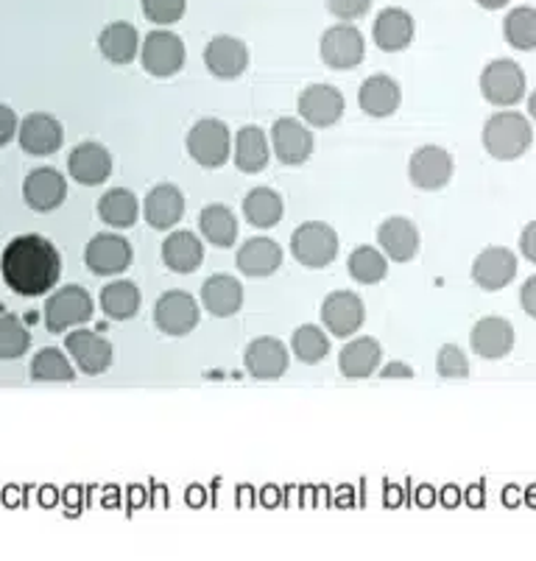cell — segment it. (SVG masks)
<instances>
[{"label":"cell","mask_w":536,"mask_h":561,"mask_svg":"<svg viewBox=\"0 0 536 561\" xmlns=\"http://www.w3.org/2000/svg\"><path fill=\"white\" fill-rule=\"evenodd\" d=\"M0 274L20 297H43L62 274V257L43 234H20L0 257Z\"/></svg>","instance_id":"6da1fadb"},{"label":"cell","mask_w":536,"mask_h":561,"mask_svg":"<svg viewBox=\"0 0 536 561\" xmlns=\"http://www.w3.org/2000/svg\"><path fill=\"white\" fill-rule=\"evenodd\" d=\"M534 142V129L528 117L520 112H498L483 124V149L494 160H520Z\"/></svg>","instance_id":"7a4b0ae2"},{"label":"cell","mask_w":536,"mask_h":561,"mask_svg":"<svg viewBox=\"0 0 536 561\" xmlns=\"http://www.w3.org/2000/svg\"><path fill=\"white\" fill-rule=\"evenodd\" d=\"M290 254H294L305 268H324L339 257V234L330 224L308 221L296 229L290 238Z\"/></svg>","instance_id":"3957f363"},{"label":"cell","mask_w":536,"mask_h":561,"mask_svg":"<svg viewBox=\"0 0 536 561\" xmlns=\"http://www.w3.org/2000/svg\"><path fill=\"white\" fill-rule=\"evenodd\" d=\"M93 299L81 285H68V288L50 294L45 302V328L50 333H65L70 328H79L84 321L93 319Z\"/></svg>","instance_id":"277c9868"},{"label":"cell","mask_w":536,"mask_h":561,"mask_svg":"<svg viewBox=\"0 0 536 561\" xmlns=\"http://www.w3.org/2000/svg\"><path fill=\"white\" fill-rule=\"evenodd\" d=\"M229 149H232V135L227 124L216 117L198 121L187 135V151L204 168H221L229 160Z\"/></svg>","instance_id":"5b68a950"},{"label":"cell","mask_w":536,"mask_h":561,"mask_svg":"<svg viewBox=\"0 0 536 561\" xmlns=\"http://www.w3.org/2000/svg\"><path fill=\"white\" fill-rule=\"evenodd\" d=\"M483 99L494 106H514L525 95V73L512 59H494L481 73Z\"/></svg>","instance_id":"8992f818"},{"label":"cell","mask_w":536,"mask_h":561,"mask_svg":"<svg viewBox=\"0 0 536 561\" xmlns=\"http://www.w3.org/2000/svg\"><path fill=\"white\" fill-rule=\"evenodd\" d=\"M140 59L146 73L157 76V79H168V76L179 73L185 65V43L173 32H151L142 39Z\"/></svg>","instance_id":"52a82bcc"},{"label":"cell","mask_w":536,"mask_h":561,"mask_svg":"<svg viewBox=\"0 0 536 561\" xmlns=\"http://www.w3.org/2000/svg\"><path fill=\"white\" fill-rule=\"evenodd\" d=\"M366 45L364 34L357 32L355 25L341 23L327 28L324 37H321V59L324 65H330L333 70H350L364 62Z\"/></svg>","instance_id":"ba28073f"},{"label":"cell","mask_w":536,"mask_h":561,"mask_svg":"<svg viewBox=\"0 0 536 561\" xmlns=\"http://www.w3.org/2000/svg\"><path fill=\"white\" fill-rule=\"evenodd\" d=\"M155 324L166 335H187L198 324V302L185 290H168L155 305Z\"/></svg>","instance_id":"9c48e42d"},{"label":"cell","mask_w":536,"mask_h":561,"mask_svg":"<svg viewBox=\"0 0 536 561\" xmlns=\"http://www.w3.org/2000/svg\"><path fill=\"white\" fill-rule=\"evenodd\" d=\"M321 321L335 339H350L366 321L364 299L352 294V290H335L321 305Z\"/></svg>","instance_id":"30bf717a"},{"label":"cell","mask_w":536,"mask_h":561,"mask_svg":"<svg viewBox=\"0 0 536 561\" xmlns=\"http://www.w3.org/2000/svg\"><path fill=\"white\" fill-rule=\"evenodd\" d=\"M453 157L442 146H422L413 151L408 176L420 191H442L453 180Z\"/></svg>","instance_id":"8fae6325"},{"label":"cell","mask_w":536,"mask_h":561,"mask_svg":"<svg viewBox=\"0 0 536 561\" xmlns=\"http://www.w3.org/2000/svg\"><path fill=\"white\" fill-rule=\"evenodd\" d=\"M344 95L330 84H310L299 95V115H303L305 124L316 126V129L339 124L344 117Z\"/></svg>","instance_id":"7c38bea8"},{"label":"cell","mask_w":536,"mask_h":561,"mask_svg":"<svg viewBox=\"0 0 536 561\" xmlns=\"http://www.w3.org/2000/svg\"><path fill=\"white\" fill-rule=\"evenodd\" d=\"M272 146L274 157L283 165H303L310 154H313V135L308 126L296 117H280L272 126Z\"/></svg>","instance_id":"4fadbf2b"},{"label":"cell","mask_w":536,"mask_h":561,"mask_svg":"<svg viewBox=\"0 0 536 561\" xmlns=\"http://www.w3.org/2000/svg\"><path fill=\"white\" fill-rule=\"evenodd\" d=\"M87 265L101 277H112V274H124L132 265V247L121 234H95L93 241L84 249Z\"/></svg>","instance_id":"5bb4252c"},{"label":"cell","mask_w":536,"mask_h":561,"mask_svg":"<svg viewBox=\"0 0 536 561\" xmlns=\"http://www.w3.org/2000/svg\"><path fill=\"white\" fill-rule=\"evenodd\" d=\"M18 140L23 146V151H28V154L45 157L62 149L65 131L56 117L45 115V112H34V115H28L20 124Z\"/></svg>","instance_id":"9a60e30c"},{"label":"cell","mask_w":536,"mask_h":561,"mask_svg":"<svg viewBox=\"0 0 536 561\" xmlns=\"http://www.w3.org/2000/svg\"><path fill=\"white\" fill-rule=\"evenodd\" d=\"M65 346H68L76 366L87 375H101V371L110 369L112 358H115L110 341L101 339L99 333H90V330H76V333L65 335Z\"/></svg>","instance_id":"2e32d148"},{"label":"cell","mask_w":536,"mask_h":561,"mask_svg":"<svg viewBox=\"0 0 536 561\" xmlns=\"http://www.w3.org/2000/svg\"><path fill=\"white\" fill-rule=\"evenodd\" d=\"M204 65L216 79H238L249 68V48L238 37H213L204 48Z\"/></svg>","instance_id":"e0dca14e"},{"label":"cell","mask_w":536,"mask_h":561,"mask_svg":"<svg viewBox=\"0 0 536 561\" xmlns=\"http://www.w3.org/2000/svg\"><path fill=\"white\" fill-rule=\"evenodd\" d=\"M514 274H517V257H514L512 249L489 247L472 263V279L483 290L505 288L514 279Z\"/></svg>","instance_id":"ac0fdd59"},{"label":"cell","mask_w":536,"mask_h":561,"mask_svg":"<svg viewBox=\"0 0 536 561\" xmlns=\"http://www.w3.org/2000/svg\"><path fill=\"white\" fill-rule=\"evenodd\" d=\"M23 196L32 210L50 213L68 196V182L54 168H37V171L28 173V180L23 185Z\"/></svg>","instance_id":"d6986e66"},{"label":"cell","mask_w":536,"mask_h":561,"mask_svg":"<svg viewBox=\"0 0 536 561\" xmlns=\"http://www.w3.org/2000/svg\"><path fill=\"white\" fill-rule=\"evenodd\" d=\"M243 364L254 380H280L288 371V350L277 339H254L247 346Z\"/></svg>","instance_id":"ffe728a7"},{"label":"cell","mask_w":536,"mask_h":561,"mask_svg":"<svg viewBox=\"0 0 536 561\" xmlns=\"http://www.w3.org/2000/svg\"><path fill=\"white\" fill-rule=\"evenodd\" d=\"M68 171L79 185H101V182L110 180L112 154L101 142H81L70 151Z\"/></svg>","instance_id":"44dd1931"},{"label":"cell","mask_w":536,"mask_h":561,"mask_svg":"<svg viewBox=\"0 0 536 561\" xmlns=\"http://www.w3.org/2000/svg\"><path fill=\"white\" fill-rule=\"evenodd\" d=\"M514 346V328L500 316H487L472 328V350L478 358L500 360Z\"/></svg>","instance_id":"7402d4cb"},{"label":"cell","mask_w":536,"mask_h":561,"mask_svg":"<svg viewBox=\"0 0 536 561\" xmlns=\"http://www.w3.org/2000/svg\"><path fill=\"white\" fill-rule=\"evenodd\" d=\"M377 243H380L383 254L397 263H406L413 254L420 252V229L413 227L408 218L395 216L389 221H383L377 229Z\"/></svg>","instance_id":"603a6c76"},{"label":"cell","mask_w":536,"mask_h":561,"mask_svg":"<svg viewBox=\"0 0 536 561\" xmlns=\"http://www.w3.org/2000/svg\"><path fill=\"white\" fill-rule=\"evenodd\" d=\"M372 37H375L377 48L386 54L406 50L413 39V18L406 9H383L372 25Z\"/></svg>","instance_id":"cb8c5ba5"},{"label":"cell","mask_w":536,"mask_h":561,"mask_svg":"<svg viewBox=\"0 0 536 561\" xmlns=\"http://www.w3.org/2000/svg\"><path fill=\"white\" fill-rule=\"evenodd\" d=\"M142 213L155 229H171L185 216V196L173 185H157L155 191H148Z\"/></svg>","instance_id":"d4e9b609"},{"label":"cell","mask_w":536,"mask_h":561,"mask_svg":"<svg viewBox=\"0 0 536 561\" xmlns=\"http://www.w3.org/2000/svg\"><path fill=\"white\" fill-rule=\"evenodd\" d=\"M202 305L207 313L218 316V319H229L241 310L243 305V285L229 274H213L207 283L202 285Z\"/></svg>","instance_id":"484cf974"},{"label":"cell","mask_w":536,"mask_h":561,"mask_svg":"<svg viewBox=\"0 0 536 561\" xmlns=\"http://www.w3.org/2000/svg\"><path fill=\"white\" fill-rule=\"evenodd\" d=\"M283 265V249L269 238H252L238 249V268L247 277H272Z\"/></svg>","instance_id":"4316f807"},{"label":"cell","mask_w":536,"mask_h":561,"mask_svg":"<svg viewBox=\"0 0 536 561\" xmlns=\"http://www.w3.org/2000/svg\"><path fill=\"white\" fill-rule=\"evenodd\" d=\"M357 104H361V110L372 117L395 115L397 106H400V84H397L391 76H369V79L361 84Z\"/></svg>","instance_id":"83f0119b"},{"label":"cell","mask_w":536,"mask_h":561,"mask_svg":"<svg viewBox=\"0 0 536 561\" xmlns=\"http://www.w3.org/2000/svg\"><path fill=\"white\" fill-rule=\"evenodd\" d=\"M162 260L171 272L191 274L204 263V247L196 234L179 229V232L168 234L166 243H162Z\"/></svg>","instance_id":"f1b7e54d"},{"label":"cell","mask_w":536,"mask_h":561,"mask_svg":"<svg viewBox=\"0 0 536 561\" xmlns=\"http://www.w3.org/2000/svg\"><path fill=\"white\" fill-rule=\"evenodd\" d=\"M383 360V346L375 339H355L341 350L339 369L350 380H364L377 371Z\"/></svg>","instance_id":"f546056e"},{"label":"cell","mask_w":536,"mask_h":561,"mask_svg":"<svg viewBox=\"0 0 536 561\" xmlns=\"http://www.w3.org/2000/svg\"><path fill=\"white\" fill-rule=\"evenodd\" d=\"M99 48L106 62L129 65L135 62L137 50H140V34L132 23H112L101 32Z\"/></svg>","instance_id":"4dcf8cb0"},{"label":"cell","mask_w":536,"mask_h":561,"mask_svg":"<svg viewBox=\"0 0 536 561\" xmlns=\"http://www.w3.org/2000/svg\"><path fill=\"white\" fill-rule=\"evenodd\" d=\"M235 165L243 173H258L269 165V140L260 126H243L235 135Z\"/></svg>","instance_id":"1f68e13d"},{"label":"cell","mask_w":536,"mask_h":561,"mask_svg":"<svg viewBox=\"0 0 536 561\" xmlns=\"http://www.w3.org/2000/svg\"><path fill=\"white\" fill-rule=\"evenodd\" d=\"M99 216L101 221L110 224L115 229H129L137 224L140 216V204H137L135 193L126 191V187H112L101 196L99 202Z\"/></svg>","instance_id":"d6a6232c"},{"label":"cell","mask_w":536,"mask_h":561,"mask_svg":"<svg viewBox=\"0 0 536 561\" xmlns=\"http://www.w3.org/2000/svg\"><path fill=\"white\" fill-rule=\"evenodd\" d=\"M243 216L258 229L277 227L280 218H283V198L272 187H254L243 198Z\"/></svg>","instance_id":"836d02e7"},{"label":"cell","mask_w":536,"mask_h":561,"mask_svg":"<svg viewBox=\"0 0 536 561\" xmlns=\"http://www.w3.org/2000/svg\"><path fill=\"white\" fill-rule=\"evenodd\" d=\"M198 229L213 247L229 249L238 241V221H235L232 210L224 207V204H210L198 213Z\"/></svg>","instance_id":"e575fe53"},{"label":"cell","mask_w":536,"mask_h":561,"mask_svg":"<svg viewBox=\"0 0 536 561\" xmlns=\"http://www.w3.org/2000/svg\"><path fill=\"white\" fill-rule=\"evenodd\" d=\"M140 288L135 283H129V279H117V283H110L101 290V310L115 321L132 319L140 310Z\"/></svg>","instance_id":"d590c367"},{"label":"cell","mask_w":536,"mask_h":561,"mask_svg":"<svg viewBox=\"0 0 536 561\" xmlns=\"http://www.w3.org/2000/svg\"><path fill=\"white\" fill-rule=\"evenodd\" d=\"M350 277L364 285H375L389 274V257L375 247H357L346 260Z\"/></svg>","instance_id":"8d00e7d4"},{"label":"cell","mask_w":536,"mask_h":561,"mask_svg":"<svg viewBox=\"0 0 536 561\" xmlns=\"http://www.w3.org/2000/svg\"><path fill=\"white\" fill-rule=\"evenodd\" d=\"M505 43L517 50H534L536 48V9L517 7L514 12L505 14L503 20Z\"/></svg>","instance_id":"74e56055"},{"label":"cell","mask_w":536,"mask_h":561,"mask_svg":"<svg viewBox=\"0 0 536 561\" xmlns=\"http://www.w3.org/2000/svg\"><path fill=\"white\" fill-rule=\"evenodd\" d=\"M76 377L73 366L65 358L62 350H39L37 358L32 360V380L37 382H70Z\"/></svg>","instance_id":"f35d334b"},{"label":"cell","mask_w":536,"mask_h":561,"mask_svg":"<svg viewBox=\"0 0 536 561\" xmlns=\"http://www.w3.org/2000/svg\"><path fill=\"white\" fill-rule=\"evenodd\" d=\"M290 350H294V355L303 360V364L313 366L327 358L330 339H327L324 330L316 328V324H303V328L294 333V339H290Z\"/></svg>","instance_id":"ab89813d"},{"label":"cell","mask_w":536,"mask_h":561,"mask_svg":"<svg viewBox=\"0 0 536 561\" xmlns=\"http://www.w3.org/2000/svg\"><path fill=\"white\" fill-rule=\"evenodd\" d=\"M32 346V335L18 316H0V360L23 358Z\"/></svg>","instance_id":"60d3db41"},{"label":"cell","mask_w":536,"mask_h":561,"mask_svg":"<svg viewBox=\"0 0 536 561\" xmlns=\"http://www.w3.org/2000/svg\"><path fill=\"white\" fill-rule=\"evenodd\" d=\"M436 371L444 380H464V377H469V360L464 358V352L456 344H444L438 350Z\"/></svg>","instance_id":"b9f144b4"},{"label":"cell","mask_w":536,"mask_h":561,"mask_svg":"<svg viewBox=\"0 0 536 561\" xmlns=\"http://www.w3.org/2000/svg\"><path fill=\"white\" fill-rule=\"evenodd\" d=\"M142 14L157 25H171L182 20L187 9V0H140Z\"/></svg>","instance_id":"7bdbcfd3"},{"label":"cell","mask_w":536,"mask_h":561,"mask_svg":"<svg viewBox=\"0 0 536 561\" xmlns=\"http://www.w3.org/2000/svg\"><path fill=\"white\" fill-rule=\"evenodd\" d=\"M372 0H327V9L339 20H357L369 12Z\"/></svg>","instance_id":"ee69618b"},{"label":"cell","mask_w":536,"mask_h":561,"mask_svg":"<svg viewBox=\"0 0 536 561\" xmlns=\"http://www.w3.org/2000/svg\"><path fill=\"white\" fill-rule=\"evenodd\" d=\"M18 115H14L7 104H0V146H7V142L18 135Z\"/></svg>","instance_id":"f6af8a7d"},{"label":"cell","mask_w":536,"mask_h":561,"mask_svg":"<svg viewBox=\"0 0 536 561\" xmlns=\"http://www.w3.org/2000/svg\"><path fill=\"white\" fill-rule=\"evenodd\" d=\"M520 302H523L525 313H528L531 319H536V274L525 279L523 290H520Z\"/></svg>","instance_id":"bcb514c9"},{"label":"cell","mask_w":536,"mask_h":561,"mask_svg":"<svg viewBox=\"0 0 536 561\" xmlns=\"http://www.w3.org/2000/svg\"><path fill=\"white\" fill-rule=\"evenodd\" d=\"M520 252H523L531 263H536V221H531L528 227L523 229V234H520Z\"/></svg>","instance_id":"7dc6e473"},{"label":"cell","mask_w":536,"mask_h":561,"mask_svg":"<svg viewBox=\"0 0 536 561\" xmlns=\"http://www.w3.org/2000/svg\"><path fill=\"white\" fill-rule=\"evenodd\" d=\"M391 375H402V377H413V371L408 369V366H402V364H391L389 369H383L380 371V377H391Z\"/></svg>","instance_id":"c3c4849f"},{"label":"cell","mask_w":536,"mask_h":561,"mask_svg":"<svg viewBox=\"0 0 536 561\" xmlns=\"http://www.w3.org/2000/svg\"><path fill=\"white\" fill-rule=\"evenodd\" d=\"M478 3H481L483 9H503L509 0H478Z\"/></svg>","instance_id":"681fc988"},{"label":"cell","mask_w":536,"mask_h":561,"mask_svg":"<svg viewBox=\"0 0 536 561\" xmlns=\"http://www.w3.org/2000/svg\"><path fill=\"white\" fill-rule=\"evenodd\" d=\"M528 115L536 121V90H534V93H531V99H528Z\"/></svg>","instance_id":"f907efd6"}]
</instances>
